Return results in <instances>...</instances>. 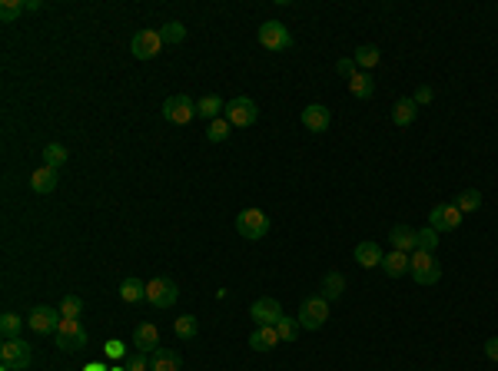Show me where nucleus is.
I'll return each mask as SVG.
<instances>
[{
	"mask_svg": "<svg viewBox=\"0 0 498 371\" xmlns=\"http://www.w3.org/2000/svg\"><path fill=\"white\" fill-rule=\"evenodd\" d=\"M409 275L419 285H435V282L442 279V265H438V259H435V252H412L409 256Z\"/></svg>",
	"mask_w": 498,
	"mask_h": 371,
	"instance_id": "1",
	"label": "nucleus"
},
{
	"mask_svg": "<svg viewBox=\"0 0 498 371\" xmlns=\"http://www.w3.org/2000/svg\"><path fill=\"white\" fill-rule=\"evenodd\" d=\"M53 345L60 348V351H80V348L87 345V328L77 319H60L57 332H53Z\"/></svg>",
	"mask_w": 498,
	"mask_h": 371,
	"instance_id": "2",
	"label": "nucleus"
},
{
	"mask_svg": "<svg viewBox=\"0 0 498 371\" xmlns=\"http://www.w3.org/2000/svg\"><path fill=\"white\" fill-rule=\"evenodd\" d=\"M223 116L230 119V126H256V119H259V106H256V100H249V96H236V100L226 103V110H223Z\"/></svg>",
	"mask_w": 498,
	"mask_h": 371,
	"instance_id": "3",
	"label": "nucleus"
},
{
	"mask_svg": "<svg viewBox=\"0 0 498 371\" xmlns=\"http://www.w3.org/2000/svg\"><path fill=\"white\" fill-rule=\"evenodd\" d=\"M326 319H329V302H326L322 295L319 298H303V305H299V312H296V321H299L303 328H309V332L322 328Z\"/></svg>",
	"mask_w": 498,
	"mask_h": 371,
	"instance_id": "4",
	"label": "nucleus"
},
{
	"mask_svg": "<svg viewBox=\"0 0 498 371\" xmlns=\"http://www.w3.org/2000/svg\"><path fill=\"white\" fill-rule=\"evenodd\" d=\"M179 298V285L173 279H166V275H156V279L146 282V302L156 308H170L177 305Z\"/></svg>",
	"mask_w": 498,
	"mask_h": 371,
	"instance_id": "5",
	"label": "nucleus"
},
{
	"mask_svg": "<svg viewBox=\"0 0 498 371\" xmlns=\"http://www.w3.org/2000/svg\"><path fill=\"white\" fill-rule=\"evenodd\" d=\"M236 232H240L243 239H249V242H256V239H263L269 232V216L263 209H243V212L236 216Z\"/></svg>",
	"mask_w": 498,
	"mask_h": 371,
	"instance_id": "6",
	"label": "nucleus"
},
{
	"mask_svg": "<svg viewBox=\"0 0 498 371\" xmlns=\"http://www.w3.org/2000/svg\"><path fill=\"white\" fill-rule=\"evenodd\" d=\"M193 116H196V103H193L186 93H177V96H166L163 100V119L166 123L183 126V123H190Z\"/></svg>",
	"mask_w": 498,
	"mask_h": 371,
	"instance_id": "7",
	"label": "nucleus"
},
{
	"mask_svg": "<svg viewBox=\"0 0 498 371\" xmlns=\"http://www.w3.org/2000/svg\"><path fill=\"white\" fill-rule=\"evenodd\" d=\"M259 43L272 53L289 50V47H293V34H289L286 24H279V20H266V24L259 27Z\"/></svg>",
	"mask_w": 498,
	"mask_h": 371,
	"instance_id": "8",
	"label": "nucleus"
},
{
	"mask_svg": "<svg viewBox=\"0 0 498 371\" xmlns=\"http://www.w3.org/2000/svg\"><path fill=\"white\" fill-rule=\"evenodd\" d=\"M0 365H11L13 371H24L30 365V345L24 338H4L0 345Z\"/></svg>",
	"mask_w": 498,
	"mask_h": 371,
	"instance_id": "9",
	"label": "nucleus"
},
{
	"mask_svg": "<svg viewBox=\"0 0 498 371\" xmlns=\"http://www.w3.org/2000/svg\"><path fill=\"white\" fill-rule=\"evenodd\" d=\"M462 219H465V216L459 212V205H455V203H438L432 212H429V226H432V229L442 235V232L459 229Z\"/></svg>",
	"mask_w": 498,
	"mask_h": 371,
	"instance_id": "10",
	"label": "nucleus"
},
{
	"mask_svg": "<svg viewBox=\"0 0 498 371\" xmlns=\"http://www.w3.org/2000/svg\"><path fill=\"white\" fill-rule=\"evenodd\" d=\"M160 50H163L160 30H140V34H133V40H130V53L137 60H153Z\"/></svg>",
	"mask_w": 498,
	"mask_h": 371,
	"instance_id": "11",
	"label": "nucleus"
},
{
	"mask_svg": "<svg viewBox=\"0 0 498 371\" xmlns=\"http://www.w3.org/2000/svg\"><path fill=\"white\" fill-rule=\"evenodd\" d=\"M60 308H50V305H37L30 308V315H27V325L34 328L37 335H53L57 332V325H60Z\"/></svg>",
	"mask_w": 498,
	"mask_h": 371,
	"instance_id": "12",
	"label": "nucleus"
},
{
	"mask_svg": "<svg viewBox=\"0 0 498 371\" xmlns=\"http://www.w3.org/2000/svg\"><path fill=\"white\" fill-rule=\"evenodd\" d=\"M249 315H253L256 325H279L282 319V305L276 302V298H256L253 305H249Z\"/></svg>",
	"mask_w": 498,
	"mask_h": 371,
	"instance_id": "13",
	"label": "nucleus"
},
{
	"mask_svg": "<svg viewBox=\"0 0 498 371\" xmlns=\"http://www.w3.org/2000/svg\"><path fill=\"white\" fill-rule=\"evenodd\" d=\"M133 348L143 351V355H153L156 348H160V328H156L153 321H140L133 328Z\"/></svg>",
	"mask_w": 498,
	"mask_h": 371,
	"instance_id": "14",
	"label": "nucleus"
},
{
	"mask_svg": "<svg viewBox=\"0 0 498 371\" xmlns=\"http://www.w3.org/2000/svg\"><path fill=\"white\" fill-rule=\"evenodd\" d=\"M299 119H303V126H306L309 133H326L332 123V113H329V106H322V103H309Z\"/></svg>",
	"mask_w": 498,
	"mask_h": 371,
	"instance_id": "15",
	"label": "nucleus"
},
{
	"mask_svg": "<svg viewBox=\"0 0 498 371\" xmlns=\"http://www.w3.org/2000/svg\"><path fill=\"white\" fill-rule=\"evenodd\" d=\"M279 342L282 338H279V332H276V325H256V332L249 335V348H253V351H272Z\"/></svg>",
	"mask_w": 498,
	"mask_h": 371,
	"instance_id": "16",
	"label": "nucleus"
},
{
	"mask_svg": "<svg viewBox=\"0 0 498 371\" xmlns=\"http://www.w3.org/2000/svg\"><path fill=\"white\" fill-rule=\"evenodd\" d=\"M389 239H392V249H399V252H409V256L419 249V229H412V226H392Z\"/></svg>",
	"mask_w": 498,
	"mask_h": 371,
	"instance_id": "17",
	"label": "nucleus"
},
{
	"mask_svg": "<svg viewBox=\"0 0 498 371\" xmlns=\"http://www.w3.org/2000/svg\"><path fill=\"white\" fill-rule=\"evenodd\" d=\"M352 256H356V262L362 265V269H382L385 252L379 249V242H359Z\"/></svg>",
	"mask_w": 498,
	"mask_h": 371,
	"instance_id": "18",
	"label": "nucleus"
},
{
	"mask_svg": "<svg viewBox=\"0 0 498 371\" xmlns=\"http://www.w3.org/2000/svg\"><path fill=\"white\" fill-rule=\"evenodd\" d=\"M179 368H183V358L173 348H156L150 355V371H179Z\"/></svg>",
	"mask_w": 498,
	"mask_h": 371,
	"instance_id": "19",
	"label": "nucleus"
},
{
	"mask_svg": "<svg viewBox=\"0 0 498 371\" xmlns=\"http://www.w3.org/2000/svg\"><path fill=\"white\" fill-rule=\"evenodd\" d=\"M382 272L389 275V279H402V275H409V252L392 249V252L382 259Z\"/></svg>",
	"mask_w": 498,
	"mask_h": 371,
	"instance_id": "20",
	"label": "nucleus"
},
{
	"mask_svg": "<svg viewBox=\"0 0 498 371\" xmlns=\"http://www.w3.org/2000/svg\"><path fill=\"white\" fill-rule=\"evenodd\" d=\"M415 113H419V103L412 100V96H402V100H396V106H392V123H396V126H412Z\"/></svg>",
	"mask_w": 498,
	"mask_h": 371,
	"instance_id": "21",
	"label": "nucleus"
},
{
	"mask_svg": "<svg viewBox=\"0 0 498 371\" xmlns=\"http://www.w3.org/2000/svg\"><path fill=\"white\" fill-rule=\"evenodd\" d=\"M30 189L40 192V196L53 192V189H57V169H50V166L34 169V176H30Z\"/></svg>",
	"mask_w": 498,
	"mask_h": 371,
	"instance_id": "22",
	"label": "nucleus"
},
{
	"mask_svg": "<svg viewBox=\"0 0 498 371\" xmlns=\"http://www.w3.org/2000/svg\"><path fill=\"white\" fill-rule=\"evenodd\" d=\"M226 110V103H223V96H216V93H209V96H203V100H196V116H203V119H219V113Z\"/></svg>",
	"mask_w": 498,
	"mask_h": 371,
	"instance_id": "23",
	"label": "nucleus"
},
{
	"mask_svg": "<svg viewBox=\"0 0 498 371\" xmlns=\"http://www.w3.org/2000/svg\"><path fill=\"white\" fill-rule=\"evenodd\" d=\"M352 60H356V66L362 70V73H369L372 66L382 60V53H379V47H372V43H362V47L356 50V57H352Z\"/></svg>",
	"mask_w": 498,
	"mask_h": 371,
	"instance_id": "24",
	"label": "nucleus"
},
{
	"mask_svg": "<svg viewBox=\"0 0 498 371\" xmlns=\"http://www.w3.org/2000/svg\"><path fill=\"white\" fill-rule=\"evenodd\" d=\"M343 292H345V279L339 272H329V275L322 279V298H326V302H339Z\"/></svg>",
	"mask_w": 498,
	"mask_h": 371,
	"instance_id": "25",
	"label": "nucleus"
},
{
	"mask_svg": "<svg viewBox=\"0 0 498 371\" xmlns=\"http://www.w3.org/2000/svg\"><path fill=\"white\" fill-rule=\"evenodd\" d=\"M120 298L130 302V305H133V302H143V298H146V282L133 279V275L123 279V285H120Z\"/></svg>",
	"mask_w": 498,
	"mask_h": 371,
	"instance_id": "26",
	"label": "nucleus"
},
{
	"mask_svg": "<svg viewBox=\"0 0 498 371\" xmlns=\"http://www.w3.org/2000/svg\"><path fill=\"white\" fill-rule=\"evenodd\" d=\"M349 93H352L356 100H369L372 93H375V83H372L369 73H362V70H359L356 77L349 80Z\"/></svg>",
	"mask_w": 498,
	"mask_h": 371,
	"instance_id": "27",
	"label": "nucleus"
},
{
	"mask_svg": "<svg viewBox=\"0 0 498 371\" xmlns=\"http://www.w3.org/2000/svg\"><path fill=\"white\" fill-rule=\"evenodd\" d=\"M43 166H50V169H60V166H67V159H70V153H67V146L64 143H47L43 146Z\"/></svg>",
	"mask_w": 498,
	"mask_h": 371,
	"instance_id": "28",
	"label": "nucleus"
},
{
	"mask_svg": "<svg viewBox=\"0 0 498 371\" xmlns=\"http://www.w3.org/2000/svg\"><path fill=\"white\" fill-rule=\"evenodd\" d=\"M173 332H177V338H183V342H193V338L200 335V321H196V315H179V319L173 321Z\"/></svg>",
	"mask_w": 498,
	"mask_h": 371,
	"instance_id": "29",
	"label": "nucleus"
},
{
	"mask_svg": "<svg viewBox=\"0 0 498 371\" xmlns=\"http://www.w3.org/2000/svg\"><path fill=\"white\" fill-rule=\"evenodd\" d=\"M455 205H459L462 216H465V212H478V205H482V192L478 189H462L459 196H455Z\"/></svg>",
	"mask_w": 498,
	"mask_h": 371,
	"instance_id": "30",
	"label": "nucleus"
},
{
	"mask_svg": "<svg viewBox=\"0 0 498 371\" xmlns=\"http://www.w3.org/2000/svg\"><path fill=\"white\" fill-rule=\"evenodd\" d=\"M230 133H233L230 119H226V116H219V119H213V123H209V129H206V140H209V143H226V140H230Z\"/></svg>",
	"mask_w": 498,
	"mask_h": 371,
	"instance_id": "31",
	"label": "nucleus"
},
{
	"mask_svg": "<svg viewBox=\"0 0 498 371\" xmlns=\"http://www.w3.org/2000/svg\"><path fill=\"white\" fill-rule=\"evenodd\" d=\"M24 321L27 319H20L17 312H4V315H0V335H4V338H17Z\"/></svg>",
	"mask_w": 498,
	"mask_h": 371,
	"instance_id": "32",
	"label": "nucleus"
},
{
	"mask_svg": "<svg viewBox=\"0 0 498 371\" xmlns=\"http://www.w3.org/2000/svg\"><path fill=\"white\" fill-rule=\"evenodd\" d=\"M160 40L163 43H183L186 40V27L179 24V20H170V24L160 27Z\"/></svg>",
	"mask_w": 498,
	"mask_h": 371,
	"instance_id": "33",
	"label": "nucleus"
},
{
	"mask_svg": "<svg viewBox=\"0 0 498 371\" xmlns=\"http://www.w3.org/2000/svg\"><path fill=\"white\" fill-rule=\"evenodd\" d=\"M276 332H279V338L286 342V345H293L296 338H299V332H303V325H299L296 319H286V315H282L279 325H276Z\"/></svg>",
	"mask_w": 498,
	"mask_h": 371,
	"instance_id": "34",
	"label": "nucleus"
},
{
	"mask_svg": "<svg viewBox=\"0 0 498 371\" xmlns=\"http://www.w3.org/2000/svg\"><path fill=\"white\" fill-rule=\"evenodd\" d=\"M24 10H27L24 0H4V3H0V20H4V24H13Z\"/></svg>",
	"mask_w": 498,
	"mask_h": 371,
	"instance_id": "35",
	"label": "nucleus"
},
{
	"mask_svg": "<svg viewBox=\"0 0 498 371\" xmlns=\"http://www.w3.org/2000/svg\"><path fill=\"white\" fill-rule=\"evenodd\" d=\"M438 232L432 229V226H425V229H419V252H435L438 249Z\"/></svg>",
	"mask_w": 498,
	"mask_h": 371,
	"instance_id": "36",
	"label": "nucleus"
},
{
	"mask_svg": "<svg viewBox=\"0 0 498 371\" xmlns=\"http://www.w3.org/2000/svg\"><path fill=\"white\" fill-rule=\"evenodd\" d=\"M80 312H83V298H77V295H64L60 315H64V319H80Z\"/></svg>",
	"mask_w": 498,
	"mask_h": 371,
	"instance_id": "37",
	"label": "nucleus"
},
{
	"mask_svg": "<svg viewBox=\"0 0 498 371\" xmlns=\"http://www.w3.org/2000/svg\"><path fill=\"white\" fill-rule=\"evenodd\" d=\"M123 365H127V371H150V355L133 351V355H127V358H123Z\"/></svg>",
	"mask_w": 498,
	"mask_h": 371,
	"instance_id": "38",
	"label": "nucleus"
},
{
	"mask_svg": "<svg viewBox=\"0 0 498 371\" xmlns=\"http://www.w3.org/2000/svg\"><path fill=\"white\" fill-rule=\"evenodd\" d=\"M336 73H339V77H345V80H352V77H356V73H359L356 60H352V57H343V60L336 64Z\"/></svg>",
	"mask_w": 498,
	"mask_h": 371,
	"instance_id": "39",
	"label": "nucleus"
},
{
	"mask_svg": "<svg viewBox=\"0 0 498 371\" xmlns=\"http://www.w3.org/2000/svg\"><path fill=\"white\" fill-rule=\"evenodd\" d=\"M412 100L419 103V106H429V103L435 100V90H432V87H419V90L412 93Z\"/></svg>",
	"mask_w": 498,
	"mask_h": 371,
	"instance_id": "40",
	"label": "nucleus"
},
{
	"mask_svg": "<svg viewBox=\"0 0 498 371\" xmlns=\"http://www.w3.org/2000/svg\"><path fill=\"white\" fill-rule=\"evenodd\" d=\"M106 355H110V358H127V348H123L120 338H110V342H106Z\"/></svg>",
	"mask_w": 498,
	"mask_h": 371,
	"instance_id": "41",
	"label": "nucleus"
},
{
	"mask_svg": "<svg viewBox=\"0 0 498 371\" xmlns=\"http://www.w3.org/2000/svg\"><path fill=\"white\" fill-rule=\"evenodd\" d=\"M485 355H488V358H492V361H498V335H495V338H488V342H485Z\"/></svg>",
	"mask_w": 498,
	"mask_h": 371,
	"instance_id": "42",
	"label": "nucleus"
},
{
	"mask_svg": "<svg viewBox=\"0 0 498 371\" xmlns=\"http://www.w3.org/2000/svg\"><path fill=\"white\" fill-rule=\"evenodd\" d=\"M83 371H110V368H106V365H100V361H90Z\"/></svg>",
	"mask_w": 498,
	"mask_h": 371,
	"instance_id": "43",
	"label": "nucleus"
},
{
	"mask_svg": "<svg viewBox=\"0 0 498 371\" xmlns=\"http://www.w3.org/2000/svg\"><path fill=\"white\" fill-rule=\"evenodd\" d=\"M0 371H13V368H11V365H0Z\"/></svg>",
	"mask_w": 498,
	"mask_h": 371,
	"instance_id": "44",
	"label": "nucleus"
},
{
	"mask_svg": "<svg viewBox=\"0 0 498 371\" xmlns=\"http://www.w3.org/2000/svg\"><path fill=\"white\" fill-rule=\"evenodd\" d=\"M110 371H127V365H120V368H110Z\"/></svg>",
	"mask_w": 498,
	"mask_h": 371,
	"instance_id": "45",
	"label": "nucleus"
}]
</instances>
